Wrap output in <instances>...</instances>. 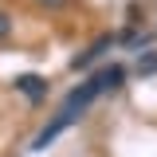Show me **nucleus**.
Returning a JSON list of instances; mask_svg holds the SVG:
<instances>
[{
	"mask_svg": "<svg viewBox=\"0 0 157 157\" xmlns=\"http://www.w3.org/2000/svg\"><path fill=\"white\" fill-rule=\"evenodd\" d=\"M122 78H126V67H122V63H110V67L94 71L86 82H78L75 90L63 98V110H75V114H82V110H86L94 98H102L106 90H118V86H122Z\"/></svg>",
	"mask_w": 157,
	"mask_h": 157,
	"instance_id": "obj_1",
	"label": "nucleus"
},
{
	"mask_svg": "<svg viewBox=\"0 0 157 157\" xmlns=\"http://www.w3.org/2000/svg\"><path fill=\"white\" fill-rule=\"evenodd\" d=\"M78 118H82V114H75V110H63V106H59V114H55V118H51V122H47V126H43V130L36 134L32 149H36V153H39V149H47V145H51V141H55L59 134H67V130L75 126Z\"/></svg>",
	"mask_w": 157,
	"mask_h": 157,
	"instance_id": "obj_2",
	"label": "nucleus"
},
{
	"mask_svg": "<svg viewBox=\"0 0 157 157\" xmlns=\"http://www.w3.org/2000/svg\"><path fill=\"white\" fill-rule=\"evenodd\" d=\"M110 43H114V36H98L94 43L86 47V51H78V55L71 59V67H75V71H86L90 63H98V59H102L106 51H110Z\"/></svg>",
	"mask_w": 157,
	"mask_h": 157,
	"instance_id": "obj_3",
	"label": "nucleus"
},
{
	"mask_svg": "<svg viewBox=\"0 0 157 157\" xmlns=\"http://www.w3.org/2000/svg\"><path fill=\"white\" fill-rule=\"evenodd\" d=\"M16 90H20V94H28L32 102H39V98L47 94V82H43L39 75H20V78H16Z\"/></svg>",
	"mask_w": 157,
	"mask_h": 157,
	"instance_id": "obj_4",
	"label": "nucleus"
},
{
	"mask_svg": "<svg viewBox=\"0 0 157 157\" xmlns=\"http://www.w3.org/2000/svg\"><path fill=\"white\" fill-rule=\"evenodd\" d=\"M137 71H141V75H149V71H157V55H145L141 63H137Z\"/></svg>",
	"mask_w": 157,
	"mask_h": 157,
	"instance_id": "obj_5",
	"label": "nucleus"
},
{
	"mask_svg": "<svg viewBox=\"0 0 157 157\" xmlns=\"http://www.w3.org/2000/svg\"><path fill=\"white\" fill-rule=\"evenodd\" d=\"M36 4H43V8H51V12H55V8H67L71 0H36Z\"/></svg>",
	"mask_w": 157,
	"mask_h": 157,
	"instance_id": "obj_6",
	"label": "nucleus"
},
{
	"mask_svg": "<svg viewBox=\"0 0 157 157\" xmlns=\"http://www.w3.org/2000/svg\"><path fill=\"white\" fill-rule=\"evenodd\" d=\"M8 32H12V20L0 12V39H8Z\"/></svg>",
	"mask_w": 157,
	"mask_h": 157,
	"instance_id": "obj_7",
	"label": "nucleus"
}]
</instances>
